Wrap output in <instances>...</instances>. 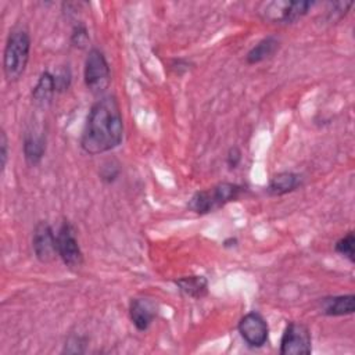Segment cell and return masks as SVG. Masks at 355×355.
<instances>
[{"label": "cell", "instance_id": "8992f818", "mask_svg": "<svg viewBox=\"0 0 355 355\" xmlns=\"http://www.w3.org/2000/svg\"><path fill=\"white\" fill-rule=\"evenodd\" d=\"M55 234L58 257L68 269L78 270L83 265V252L76 239L75 227L71 222L64 220Z\"/></svg>", "mask_w": 355, "mask_h": 355}, {"label": "cell", "instance_id": "8fae6325", "mask_svg": "<svg viewBox=\"0 0 355 355\" xmlns=\"http://www.w3.org/2000/svg\"><path fill=\"white\" fill-rule=\"evenodd\" d=\"M22 150L26 164L31 166H36L46 153V135L43 132L36 133L35 130L26 132L24 135Z\"/></svg>", "mask_w": 355, "mask_h": 355}, {"label": "cell", "instance_id": "ba28073f", "mask_svg": "<svg viewBox=\"0 0 355 355\" xmlns=\"http://www.w3.org/2000/svg\"><path fill=\"white\" fill-rule=\"evenodd\" d=\"M33 254L42 263H50L58 257L57 234L49 222L40 220L36 223L32 234Z\"/></svg>", "mask_w": 355, "mask_h": 355}, {"label": "cell", "instance_id": "603a6c76", "mask_svg": "<svg viewBox=\"0 0 355 355\" xmlns=\"http://www.w3.org/2000/svg\"><path fill=\"white\" fill-rule=\"evenodd\" d=\"M237 245V239L236 237H230L227 240H225L223 247H236Z\"/></svg>", "mask_w": 355, "mask_h": 355}, {"label": "cell", "instance_id": "9a60e30c", "mask_svg": "<svg viewBox=\"0 0 355 355\" xmlns=\"http://www.w3.org/2000/svg\"><path fill=\"white\" fill-rule=\"evenodd\" d=\"M279 47H280V40L276 36H272V35L266 36L261 39L254 47H251V50L245 55V61L250 65L262 62L263 60L270 58L279 50Z\"/></svg>", "mask_w": 355, "mask_h": 355}, {"label": "cell", "instance_id": "52a82bcc", "mask_svg": "<svg viewBox=\"0 0 355 355\" xmlns=\"http://www.w3.org/2000/svg\"><path fill=\"white\" fill-rule=\"evenodd\" d=\"M312 352V340L309 329L301 322H290L280 340L282 355H309Z\"/></svg>", "mask_w": 355, "mask_h": 355}, {"label": "cell", "instance_id": "4fadbf2b", "mask_svg": "<svg viewBox=\"0 0 355 355\" xmlns=\"http://www.w3.org/2000/svg\"><path fill=\"white\" fill-rule=\"evenodd\" d=\"M302 184L301 175L295 172H279L273 175L268 183V193L272 196H284L297 190Z\"/></svg>", "mask_w": 355, "mask_h": 355}, {"label": "cell", "instance_id": "30bf717a", "mask_svg": "<svg viewBox=\"0 0 355 355\" xmlns=\"http://www.w3.org/2000/svg\"><path fill=\"white\" fill-rule=\"evenodd\" d=\"M157 305L150 298H133L129 305V316L139 331H146L157 316Z\"/></svg>", "mask_w": 355, "mask_h": 355}, {"label": "cell", "instance_id": "5b68a950", "mask_svg": "<svg viewBox=\"0 0 355 355\" xmlns=\"http://www.w3.org/2000/svg\"><path fill=\"white\" fill-rule=\"evenodd\" d=\"M313 1H288V0H277L266 3L262 12V18L272 24H293L301 19L308 11L312 8Z\"/></svg>", "mask_w": 355, "mask_h": 355}, {"label": "cell", "instance_id": "e0dca14e", "mask_svg": "<svg viewBox=\"0 0 355 355\" xmlns=\"http://www.w3.org/2000/svg\"><path fill=\"white\" fill-rule=\"evenodd\" d=\"M354 244H355V237H354V232H348L347 234H344L341 239H338L334 244V251L337 254H340L341 257L347 258L349 262L355 261V250H354Z\"/></svg>", "mask_w": 355, "mask_h": 355}, {"label": "cell", "instance_id": "2e32d148", "mask_svg": "<svg viewBox=\"0 0 355 355\" xmlns=\"http://www.w3.org/2000/svg\"><path fill=\"white\" fill-rule=\"evenodd\" d=\"M178 288L187 297L200 300L208 294V280L201 275L183 276L175 280Z\"/></svg>", "mask_w": 355, "mask_h": 355}, {"label": "cell", "instance_id": "ffe728a7", "mask_svg": "<svg viewBox=\"0 0 355 355\" xmlns=\"http://www.w3.org/2000/svg\"><path fill=\"white\" fill-rule=\"evenodd\" d=\"M54 80H55V89L57 93L65 92L69 85H71V72L68 68H62L58 73L54 75Z\"/></svg>", "mask_w": 355, "mask_h": 355}, {"label": "cell", "instance_id": "7402d4cb", "mask_svg": "<svg viewBox=\"0 0 355 355\" xmlns=\"http://www.w3.org/2000/svg\"><path fill=\"white\" fill-rule=\"evenodd\" d=\"M241 162V151L239 147L233 146L229 148L227 154H226V164L230 169H236L239 166V164Z\"/></svg>", "mask_w": 355, "mask_h": 355}, {"label": "cell", "instance_id": "d6986e66", "mask_svg": "<svg viewBox=\"0 0 355 355\" xmlns=\"http://www.w3.org/2000/svg\"><path fill=\"white\" fill-rule=\"evenodd\" d=\"M119 175V165L114 164L112 161H108L103 165L100 172V179L105 183H112Z\"/></svg>", "mask_w": 355, "mask_h": 355}, {"label": "cell", "instance_id": "9c48e42d", "mask_svg": "<svg viewBox=\"0 0 355 355\" xmlns=\"http://www.w3.org/2000/svg\"><path fill=\"white\" fill-rule=\"evenodd\" d=\"M241 338L252 348H261L268 343L269 326L259 312L245 313L237 324Z\"/></svg>", "mask_w": 355, "mask_h": 355}, {"label": "cell", "instance_id": "7c38bea8", "mask_svg": "<svg viewBox=\"0 0 355 355\" xmlns=\"http://www.w3.org/2000/svg\"><path fill=\"white\" fill-rule=\"evenodd\" d=\"M355 311V295H331L324 297L320 301V312L326 316H344L351 315Z\"/></svg>", "mask_w": 355, "mask_h": 355}, {"label": "cell", "instance_id": "3957f363", "mask_svg": "<svg viewBox=\"0 0 355 355\" xmlns=\"http://www.w3.org/2000/svg\"><path fill=\"white\" fill-rule=\"evenodd\" d=\"M244 193V186L222 182L209 189L196 191L190 198L187 207L197 215H205L225 207L227 202L237 201Z\"/></svg>", "mask_w": 355, "mask_h": 355}, {"label": "cell", "instance_id": "ac0fdd59", "mask_svg": "<svg viewBox=\"0 0 355 355\" xmlns=\"http://www.w3.org/2000/svg\"><path fill=\"white\" fill-rule=\"evenodd\" d=\"M71 43L79 49L86 47V44L89 43V33L83 24H76L73 26L72 33H71Z\"/></svg>", "mask_w": 355, "mask_h": 355}, {"label": "cell", "instance_id": "7a4b0ae2", "mask_svg": "<svg viewBox=\"0 0 355 355\" xmlns=\"http://www.w3.org/2000/svg\"><path fill=\"white\" fill-rule=\"evenodd\" d=\"M29 32L22 26L11 29L3 51V72L7 82H15L22 76L29 61Z\"/></svg>", "mask_w": 355, "mask_h": 355}, {"label": "cell", "instance_id": "277c9868", "mask_svg": "<svg viewBox=\"0 0 355 355\" xmlns=\"http://www.w3.org/2000/svg\"><path fill=\"white\" fill-rule=\"evenodd\" d=\"M86 87L93 94L104 93L111 83V71L104 53L96 47L90 49L83 69Z\"/></svg>", "mask_w": 355, "mask_h": 355}, {"label": "cell", "instance_id": "6da1fadb", "mask_svg": "<svg viewBox=\"0 0 355 355\" xmlns=\"http://www.w3.org/2000/svg\"><path fill=\"white\" fill-rule=\"evenodd\" d=\"M123 139V119L115 96L100 97L92 107L80 136V147L90 155L114 150Z\"/></svg>", "mask_w": 355, "mask_h": 355}, {"label": "cell", "instance_id": "44dd1931", "mask_svg": "<svg viewBox=\"0 0 355 355\" xmlns=\"http://www.w3.org/2000/svg\"><path fill=\"white\" fill-rule=\"evenodd\" d=\"M7 159H8V139H7L4 129H1V132H0V168H1V172L6 168Z\"/></svg>", "mask_w": 355, "mask_h": 355}, {"label": "cell", "instance_id": "5bb4252c", "mask_svg": "<svg viewBox=\"0 0 355 355\" xmlns=\"http://www.w3.org/2000/svg\"><path fill=\"white\" fill-rule=\"evenodd\" d=\"M54 93H57L54 75L49 71H43L37 79L36 86L32 90V100L36 105L46 107L51 103Z\"/></svg>", "mask_w": 355, "mask_h": 355}]
</instances>
